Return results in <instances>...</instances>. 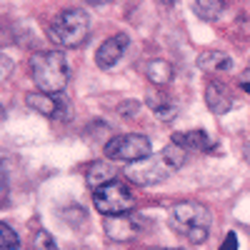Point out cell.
Instances as JSON below:
<instances>
[{
    "mask_svg": "<svg viewBox=\"0 0 250 250\" xmlns=\"http://www.w3.org/2000/svg\"><path fill=\"white\" fill-rule=\"evenodd\" d=\"M185 165V153L178 145H168L163 148L155 158H145L140 163H133L125 168V178L138 183V185H158L165 178H170L175 170H180Z\"/></svg>",
    "mask_w": 250,
    "mask_h": 250,
    "instance_id": "1",
    "label": "cell"
},
{
    "mask_svg": "<svg viewBox=\"0 0 250 250\" xmlns=\"http://www.w3.org/2000/svg\"><path fill=\"white\" fill-rule=\"evenodd\" d=\"M30 75L35 80V85L40 93L45 95H58L65 90L68 78H70V68L68 60L58 50H45V53H35L30 58Z\"/></svg>",
    "mask_w": 250,
    "mask_h": 250,
    "instance_id": "2",
    "label": "cell"
},
{
    "mask_svg": "<svg viewBox=\"0 0 250 250\" xmlns=\"http://www.w3.org/2000/svg\"><path fill=\"white\" fill-rule=\"evenodd\" d=\"M170 225L193 245H203L210 233V210L193 200L175 203L170 208Z\"/></svg>",
    "mask_w": 250,
    "mask_h": 250,
    "instance_id": "3",
    "label": "cell"
},
{
    "mask_svg": "<svg viewBox=\"0 0 250 250\" xmlns=\"http://www.w3.org/2000/svg\"><path fill=\"white\" fill-rule=\"evenodd\" d=\"M48 35L60 48H78L90 35V15L83 8H65L50 20Z\"/></svg>",
    "mask_w": 250,
    "mask_h": 250,
    "instance_id": "4",
    "label": "cell"
},
{
    "mask_svg": "<svg viewBox=\"0 0 250 250\" xmlns=\"http://www.w3.org/2000/svg\"><path fill=\"white\" fill-rule=\"evenodd\" d=\"M93 203H95V208H98V213L108 215V218L128 215L133 208H135L133 193L128 190V185L120 183V180H113L110 185L95 190V193H93Z\"/></svg>",
    "mask_w": 250,
    "mask_h": 250,
    "instance_id": "5",
    "label": "cell"
},
{
    "mask_svg": "<svg viewBox=\"0 0 250 250\" xmlns=\"http://www.w3.org/2000/svg\"><path fill=\"white\" fill-rule=\"evenodd\" d=\"M153 145L145 135L138 133H128V135H118L113 140L105 143V158L108 160H120V163H140L145 158H150Z\"/></svg>",
    "mask_w": 250,
    "mask_h": 250,
    "instance_id": "6",
    "label": "cell"
},
{
    "mask_svg": "<svg viewBox=\"0 0 250 250\" xmlns=\"http://www.w3.org/2000/svg\"><path fill=\"white\" fill-rule=\"evenodd\" d=\"M143 218H135V215H115V218H108L105 220V235L115 243H125V240H130L140 233V223Z\"/></svg>",
    "mask_w": 250,
    "mask_h": 250,
    "instance_id": "7",
    "label": "cell"
},
{
    "mask_svg": "<svg viewBox=\"0 0 250 250\" xmlns=\"http://www.w3.org/2000/svg\"><path fill=\"white\" fill-rule=\"evenodd\" d=\"M128 35H123V33H118V35H113V38H108L105 43H103L100 48H98V53H95V62H98V68H113L115 62L123 58V53H125V48H128Z\"/></svg>",
    "mask_w": 250,
    "mask_h": 250,
    "instance_id": "8",
    "label": "cell"
},
{
    "mask_svg": "<svg viewBox=\"0 0 250 250\" xmlns=\"http://www.w3.org/2000/svg\"><path fill=\"white\" fill-rule=\"evenodd\" d=\"M205 105H208V110L215 113V115H225L228 110L233 108L230 95H228V90L220 85L218 80L208 83V88H205Z\"/></svg>",
    "mask_w": 250,
    "mask_h": 250,
    "instance_id": "9",
    "label": "cell"
},
{
    "mask_svg": "<svg viewBox=\"0 0 250 250\" xmlns=\"http://www.w3.org/2000/svg\"><path fill=\"white\" fill-rule=\"evenodd\" d=\"M115 178H118V173H115V168H113L108 160H95V163H90V165H88V173H85V180H88V185L93 188V193L100 190V188H105V185H110Z\"/></svg>",
    "mask_w": 250,
    "mask_h": 250,
    "instance_id": "10",
    "label": "cell"
},
{
    "mask_svg": "<svg viewBox=\"0 0 250 250\" xmlns=\"http://www.w3.org/2000/svg\"><path fill=\"white\" fill-rule=\"evenodd\" d=\"M173 145H178L180 150H195L203 153L210 148V138L205 130H188V133H173Z\"/></svg>",
    "mask_w": 250,
    "mask_h": 250,
    "instance_id": "11",
    "label": "cell"
},
{
    "mask_svg": "<svg viewBox=\"0 0 250 250\" xmlns=\"http://www.w3.org/2000/svg\"><path fill=\"white\" fill-rule=\"evenodd\" d=\"M198 68L205 73H228L233 68V60L220 50H205L198 55Z\"/></svg>",
    "mask_w": 250,
    "mask_h": 250,
    "instance_id": "12",
    "label": "cell"
},
{
    "mask_svg": "<svg viewBox=\"0 0 250 250\" xmlns=\"http://www.w3.org/2000/svg\"><path fill=\"white\" fill-rule=\"evenodd\" d=\"M25 103L33 108V110H38L40 115H45V118H58L60 115V100L58 98H53V95H45V93H28L25 95Z\"/></svg>",
    "mask_w": 250,
    "mask_h": 250,
    "instance_id": "13",
    "label": "cell"
},
{
    "mask_svg": "<svg viewBox=\"0 0 250 250\" xmlns=\"http://www.w3.org/2000/svg\"><path fill=\"white\" fill-rule=\"evenodd\" d=\"M145 75H148V80L155 83V85H168V83L173 80V65L168 60L155 58L145 65Z\"/></svg>",
    "mask_w": 250,
    "mask_h": 250,
    "instance_id": "14",
    "label": "cell"
},
{
    "mask_svg": "<svg viewBox=\"0 0 250 250\" xmlns=\"http://www.w3.org/2000/svg\"><path fill=\"white\" fill-rule=\"evenodd\" d=\"M148 105H150V110H153L163 123H170V120L178 115V103L170 100V98H165V95H150V98H148Z\"/></svg>",
    "mask_w": 250,
    "mask_h": 250,
    "instance_id": "15",
    "label": "cell"
},
{
    "mask_svg": "<svg viewBox=\"0 0 250 250\" xmlns=\"http://www.w3.org/2000/svg\"><path fill=\"white\" fill-rule=\"evenodd\" d=\"M193 10L203 20H208V23H215V20L220 18V13L225 10V5L218 3V0H198V3H193Z\"/></svg>",
    "mask_w": 250,
    "mask_h": 250,
    "instance_id": "16",
    "label": "cell"
},
{
    "mask_svg": "<svg viewBox=\"0 0 250 250\" xmlns=\"http://www.w3.org/2000/svg\"><path fill=\"white\" fill-rule=\"evenodd\" d=\"M18 245H20L18 233H15L13 228L3 220V223H0V248H3V250H15Z\"/></svg>",
    "mask_w": 250,
    "mask_h": 250,
    "instance_id": "17",
    "label": "cell"
},
{
    "mask_svg": "<svg viewBox=\"0 0 250 250\" xmlns=\"http://www.w3.org/2000/svg\"><path fill=\"white\" fill-rule=\"evenodd\" d=\"M33 250H60V248L55 245V240H53L50 233L38 230L35 233V240H33Z\"/></svg>",
    "mask_w": 250,
    "mask_h": 250,
    "instance_id": "18",
    "label": "cell"
},
{
    "mask_svg": "<svg viewBox=\"0 0 250 250\" xmlns=\"http://www.w3.org/2000/svg\"><path fill=\"white\" fill-rule=\"evenodd\" d=\"M220 250H238V235L230 230L225 235V240H223V245H220Z\"/></svg>",
    "mask_w": 250,
    "mask_h": 250,
    "instance_id": "19",
    "label": "cell"
},
{
    "mask_svg": "<svg viewBox=\"0 0 250 250\" xmlns=\"http://www.w3.org/2000/svg\"><path fill=\"white\" fill-rule=\"evenodd\" d=\"M118 110H120L123 115H133V113L138 110V103H135V100H130V103H123V105H120Z\"/></svg>",
    "mask_w": 250,
    "mask_h": 250,
    "instance_id": "20",
    "label": "cell"
},
{
    "mask_svg": "<svg viewBox=\"0 0 250 250\" xmlns=\"http://www.w3.org/2000/svg\"><path fill=\"white\" fill-rule=\"evenodd\" d=\"M240 88H243L245 93H250V83H248V80H240Z\"/></svg>",
    "mask_w": 250,
    "mask_h": 250,
    "instance_id": "21",
    "label": "cell"
},
{
    "mask_svg": "<svg viewBox=\"0 0 250 250\" xmlns=\"http://www.w3.org/2000/svg\"><path fill=\"white\" fill-rule=\"evenodd\" d=\"M148 250H165V248H148ZM168 250H180V248H168Z\"/></svg>",
    "mask_w": 250,
    "mask_h": 250,
    "instance_id": "22",
    "label": "cell"
}]
</instances>
